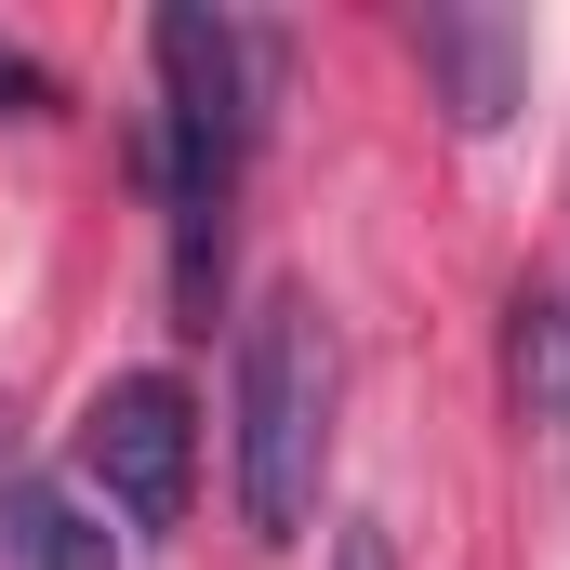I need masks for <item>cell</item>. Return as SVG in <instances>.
<instances>
[{"mask_svg": "<svg viewBox=\"0 0 570 570\" xmlns=\"http://www.w3.org/2000/svg\"><path fill=\"white\" fill-rule=\"evenodd\" d=\"M80 478L107 491V518L173 531L186 491H199V412H186V385H173V372L94 385V412H80Z\"/></svg>", "mask_w": 570, "mask_h": 570, "instance_id": "obj_3", "label": "cell"}, {"mask_svg": "<svg viewBox=\"0 0 570 570\" xmlns=\"http://www.w3.org/2000/svg\"><path fill=\"white\" fill-rule=\"evenodd\" d=\"M504 358H518V399H531V425L570 438V292H518V332H504Z\"/></svg>", "mask_w": 570, "mask_h": 570, "instance_id": "obj_5", "label": "cell"}, {"mask_svg": "<svg viewBox=\"0 0 570 570\" xmlns=\"http://www.w3.org/2000/svg\"><path fill=\"white\" fill-rule=\"evenodd\" d=\"M13 558L27 570H120V531H94L80 491H27L13 504Z\"/></svg>", "mask_w": 570, "mask_h": 570, "instance_id": "obj_6", "label": "cell"}, {"mask_svg": "<svg viewBox=\"0 0 570 570\" xmlns=\"http://www.w3.org/2000/svg\"><path fill=\"white\" fill-rule=\"evenodd\" d=\"M345 570H385V544H372V531H345Z\"/></svg>", "mask_w": 570, "mask_h": 570, "instance_id": "obj_8", "label": "cell"}, {"mask_svg": "<svg viewBox=\"0 0 570 570\" xmlns=\"http://www.w3.org/2000/svg\"><path fill=\"white\" fill-rule=\"evenodd\" d=\"M332 399H345L332 318L305 292H266L239 318V399H226V478H239V531L253 544H305L318 478H332Z\"/></svg>", "mask_w": 570, "mask_h": 570, "instance_id": "obj_2", "label": "cell"}, {"mask_svg": "<svg viewBox=\"0 0 570 570\" xmlns=\"http://www.w3.org/2000/svg\"><path fill=\"white\" fill-rule=\"evenodd\" d=\"M412 53H425L451 134H504L531 107V27L518 13H478V0H425L412 13Z\"/></svg>", "mask_w": 570, "mask_h": 570, "instance_id": "obj_4", "label": "cell"}, {"mask_svg": "<svg viewBox=\"0 0 570 570\" xmlns=\"http://www.w3.org/2000/svg\"><path fill=\"white\" fill-rule=\"evenodd\" d=\"M146 67H159L146 173H159V213H173V318L213 332V292H226V199H239V159L266 146V107H279V27L213 13V0H173V13L146 27Z\"/></svg>", "mask_w": 570, "mask_h": 570, "instance_id": "obj_1", "label": "cell"}, {"mask_svg": "<svg viewBox=\"0 0 570 570\" xmlns=\"http://www.w3.org/2000/svg\"><path fill=\"white\" fill-rule=\"evenodd\" d=\"M0 120H53V67L0 40Z\"/></svg>", "mask_w": 570, "mask_h": 570, "instance_id": "obj_7", "label": "cell"}]
</instances>
